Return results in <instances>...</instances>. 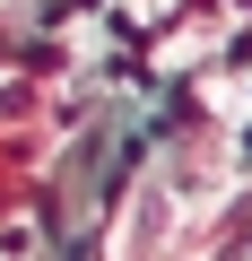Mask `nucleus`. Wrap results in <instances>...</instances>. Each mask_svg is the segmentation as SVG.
I'll list each match as a JSON object with an SVG mask.
<instances>
[{"label": "nucleus", "instance_id": "nucleus-1", "mask_svg": "<svg viewBox=\"0 0 252 261\" xmlns=\"http://www.w3.org/2000/svg\"><path fill=\"white\" fill-rule=\"evenodd\" d=\"M44 113V96H35V79H18V70H0V130H26Z\"/></svg>", "mask_w": 252, "mask_h": 261}]
</instances>
